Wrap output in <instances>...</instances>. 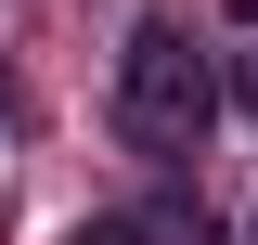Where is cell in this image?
<instances>
[{
    "instance_id": "2",
    "label": "cell",
    "mask_w": 258,
    "mask_h": 245,
    "mask_svg": "<svg viewBox=\"0 0 258 245\" xmlns=\"http://www.w3.org/2000/svg\"><path fill=\"white\" fill-rule=\"evenodd\" d=\"M78 245H129V232H78Z\"/></svg>"
},
{
    "instance_id": "1",
    "label": "cell",
    "mask_w": 258,
    "mask_h": 245,
    "mask_svg": "<svg viewBox=\"0 0 258 245\" xmlns=\"http://www.w3.org/2000/svg\"><path fill=\"white\" fill-rule=\"evenodd\" d=\"M116 129L142 155H207V129H220V65H207V39L181 26V13H142L116 52Z\"/></svg>"
}]
</instances>
